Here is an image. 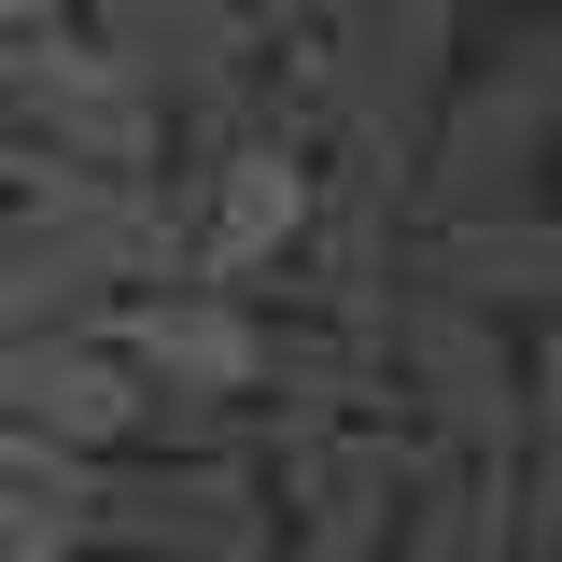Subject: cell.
<instances>
[{"instance_id": "ba28073f", "label": "cell", "mask_w": 562, "mask_h": 562, "mask_svg": "<svg viewBox=\"0 0 562 562\" xmlns=\"http://www.w3.org/2000/svg\"><path fill=\"white\" fill-rule=\"evenodd\" d=\"M520 464H535V492H562V310L535 324V408H520Z\"/></svg>"}, {"instance_id": "3957f363", "label": "cell", "mask_w": 562, "mask_h": 562, "mask_svg": "<svg viewBox=\"0 0 562 562\" xmlns=\"http://www.w3.org/2000/svg\"><path fill=\"white\" fill-rule=\"evenodd\" d=\"M0 99H14V140L57 155V169H155V155H169V99H155L85 14L0 43Z\"/></svg>"}, {"instance_id": "277c9868", "label": "cell", "mask_w": 562, "mask_h": 562, "mask_svg": "<svg viewBox=\"0 0 562 562\" xmlns=\"http://www.w3.org/2000/svg\"><path fill=\"white\" fill-rule=\"evenodd\" d=\"M169 211H183V268L254 295V281H268L281 254L324 225V169H310L281 127H254V113H239L225 140H198V169H183V198H169Z\"/></svg>"}, {"instance_id": "8992f818", "label": "cell", "mask_w": 562, "mask_h": 562, "mask_svg": "<svg viewBox=\"0 0 562 562\" xmlns=\"http://www.w3.org/2000/svg\"><path fill=\"white\" fill-rule=\"evenodd\" d=\"M422 295H464V310H562V225L549 211H450L436 225V254H422Z\"/></svg>"}, {"instance_id": "52a82bcc", "label": "cell", "mask_w": 562, "mask_h": 562, "mask_svg": "<svg viewBox=\"0 0 562 562\" xmlns=\"http://www.w3.org/2000/svg\"><path fill=\"white\" fill-rule=\"evenodd\" d=\"M70 549H99V464H70V479L0 464V562H70Z\"/></svg>"}, {"instance_id": "7a4b0ae2", "label": "cell", "mask_w": 562, "mask_h": 562, "mask_svg": "<svg viewBox=\"0 0 562 562\" xmlns=\"http://www.w3.org/2000/svg\"><path fill=\"white\" fill-rule=\"evenodd\" d=\"M281 506H254L239 436H140L127 464H99V549L127 562H268Z\"/></svg>"}, {"instance_id": "9c48e42d", "label": "cell", "mask_w": 562, "mask_h": 562, "mask_svg": "<svg viewBox=\"0 0 562 562\" xmlns=\"http://www.w3.org/2000/svg\"><path fill=\"white\" fill-rule=\"evenodd\" d=\"M85 0H0V43H29V29H70Z\"/></svg>"}, {"instance_id": "4fadbf2b", "label": "cell", "mask_w": 562, "mask_h": 562, "mask_svg": "<svg viewBox=\"0 0 562 562\" xmlns=\"http://www.w3.org/2000/svg\"><path fill=\"white\" fill-rule=\"evenodd\" d=\"M506 14H535V0H506Z\"/></svg>"}, {"instance_id": "8fae6325", "label": "cell", "mask_w": 562, "mask_h": 562, "mask_svg": "<svg viewBox=\"0 0 562 562\" xmlns=\"http://www.w3.org/2000/svg\"><path fill=\"white\" fill-rule=\"evenodd\" d=\"M239 14H254L268 43H281V29H310V0H239Z\"/></svg>"}, {"instance_id": "7c38bea8", "label": "cell", "mask_w": 562, "mask_h": 562, "mask_svg": "<svg viewBox=\"0 0 562 562\" xmlns=\"http://www.w3.org/2000/svg\"><path fill=\"white\" fill-rule=\"evenodd\" d=\"M70 562H113V549H70Z\"/></svg>"}, {"instance_id": "5b68a950", "label": "cell", "mask_w": 562, "mask_h": 562, "mask_svg": "<svg viewBox=\"0 0 562 562\" xmlns=\"http://www.w3.org/2000/svg\"><path fill=\"white\" fill-rule=\"evenodd\" d=\"M0 408L43 422L85 464H127L140 436H155V380H140L127 351H113V324L85 310V324H43V338H0Z\"/></svg>"}, {"instance_id": "30bf717a", "label": "cell", "mask_w": 562, "mask_h": 562, "mask_svg": "<svg viewBox=\"0 0 562 562\" xmlns=\"http://www.w3.org/2000/svg\"><path fill=\"white\" fill-rule=\"evenodd\" d=\"M14 183H29V140H14V99H0V211H14Z\"/></svg>"}, {"instance_id": "6da1fadb", "label": "cell", "mask_w": 562, "mask_h": 562, "mask_svg": "<svg viewBox=\"0 0 562 562\" xmlns=\"http://www.w3.org/2000/svg\"><path fill=\"white\" fill-rule=\"evenodd\" d=\"M99 324H113V351L155 380V436H239V408L281 380V324L239 281H198V268L127 281Z\"/></svg>"}]
</instances>
